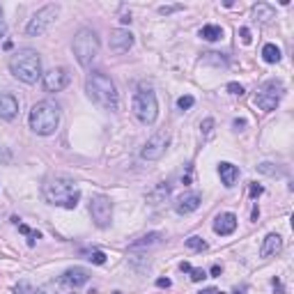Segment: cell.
Listing matches in <instances>:
<instances>
[{
    "instance_id": "obj_1",
    "label": "cell",
    "mask_w": 294,
    "mask_h": 294,
    "mask_svg": "<svg viewBox=\"0 0 294 294\" xmlns=\"http://www.w3.org/2000/svg\"><path fill=\"white\" fill-rule=\"evenodd\" d=\"M42 193L48 205L65 207V209H76L78 200H81V189L76 186V182L69 177H60V175L48 177L42 186Z\"/></svg>"
},
{
    "instance_id": "obj_2",
    "label": "cell",
    "mask_w": 294,
    "mask_h": 294,
    "mask_svg": "<svg viewBox=\"0 0 294 294\" xmlns=\"http://www.w3.org/2000/svg\"><path fill=\"white\" fill-rule=\"evenodd\" d=\"M85 92L95 104H99L106 111H117L120 106V95L113 83V78L104 71H90L85 78Z\"/></svg>"
},
{
    "instance_id": "obj_3",
    "label": "cell",
    "mask_w": 294,
    "mask_h": 294,
    "mask_svg": "<svg viewBox=\"0 0 294 294\" xmlns=\"http://www.w3.org/2000/svg\"><path fill=\"white\" fill-rule=\"evenodd\" d=\"M9 71L21 83L32 85V83H37L39 76H42V58H39V53L32 51V48H21V51H16L9 58Z\"/></svg>"
},
{
    "instance_id": "obj_4",
    "label": "cell",
    "mask_w": 294,
    "mask_h": 294,
    "mask_svg": "<svg viewBox=\"0 0 294 294\" xmlns=\"http://www.w3.org/2000/svg\"><path fill=\"white\" fill-rule=\"evenodd\" d=\"M30 129L37 136H51L56 134L58 124H60V108L53 101H37L30 111Z\"/></svg>"
},
{
    "instance_id": "obj_5",
    "label": "cell",
    "mask_w": 294,
    "mask_h": 294,
    "mask_svg": "<svg viewBox=\"0 0 294 294\" xmlns=\"http://www.w3.org/2000/svg\"><path fill=\"white\" fill-rule=\"evenodd\" d=\"M74 56L81 67H90L92 60L99 56V37L92 28H81L74 35Z\"/></svg>"
},
{
    "instance_id": "obj_6",
    "label": "cell",
    "mask_w": 294,
    "mask_h": 294,
    "mask_svg": "<svg viewBox=\"0 0 294 294\" xmlns=\"http://www.w3.org/2000/svg\"><path fill=\"white\" fill-rule=\"evenodd\" d=\"M131 111L138 117V122L143 124H154L156 115H159V104H156V95L150 90V87L140 85L138 92L134 95V104H131Z\"/></svg>"
},
{
    "instance_id": "obj_7",
    "label": "cell",
    "mask_w": 294,
    "mask_h": 294,
    "mask_svg": "<svg viewBox=\"0 0 294 294\" xmlns=\"http://www.w3.org/2000/svg\"><path fill=\"white\" fill-rule=\"evenodd\" d=\"M285 97V85H283L281 81H267L262 83V85L258 87L255 92V106L260 111L264 113H271L278 108V104H281V99Z\"/></svg>"
},
{
    "instance_id": "obj_8",
    "label": "cell",
    "mask_w": 294,
    "mask_h": 294,
    "mask_svg": "<svg viewBox=\"0 0 294 294\" xmlns=\"http://www.w3.org/2000/svg\"><path fill=\"white\" fill-rule=\"evenodd\" d=\"M58 14H60V7H58V5H44V7L35 14V16L30 19V23H28L26 32H28L30 37L44 35V32H46L48 28H51L53 23H56Z\"/></svg>"
},
{
    "instance_id": "obj_9",
    "label": "cell",
    "mask_w": 294,
    "mask_h": 294,
    "mask_svg": "<svg viewBox=\"0 0 294 294\" xmlns=\"http://www.w3.org/2000/svg\"><path fill=\"white\" fill-rule=\"evenodd\" d=\"M170 143V134L168 131H156V134H152L150 138H147V143L143 145V150H140V156H143L145 161H159L161 156L166 154V147Z\"/></svg>"
},
{
    "instance_id": "obj_10",
    "label": "cell",
    "mask_w": 294,
    "mask_h": 294,
    "mask_svg": "<svg viewBox=\"0 0 294 294\" xmlns=\"http://www.w3.org/2000/svg\"><path fill=\"white\" fill-rule=\"evenodd\" d=\"M90 216L97 228H108L113 220V203L106 195H95L90 200Z\"/></svg>"
},
{
    "instance_id": "obj_11",
    "label": "cell",
    "mask_w": 294,
    "mask_h": 294,
    "mask_svg": "<svg viewBox=\"0 0 294 294\" xmlns=\"http://www.w3.org/2000/svg\"><path fill=\"white\" fill-rule=\"evenodd\" d=\"M69 85V74H67L65 67H56V69L44 74V87L46 92H60Z\"/></svg>"
},
{
    "instance_id": "obj_12",
    "label": "cell",
    "mask_w": 294,
    "mask_h": 294,
    "mask_svg": "<svg viewBox=\"0 0 294 294\" xmlns=\"http://www.w3.org/2000/svg\"><path fill=\"white\" fill-rule=\"evenodd\" d=\"M111 51L113 53H126L131 46H134V35H131L129 30H122V28H117V30L111 32Z\"/></svg>"
},
{
    "instance_id": "obj_13",
    "label": "cell",
    "mask_w": 294,
    "mask_h": 294,
    "mask_svg": "<svg viewBox=\"0 0 294 294\" xmlns=\"http://www.w3.org/2000/svg\"><path fill=\"white\" fill-rule=\"evenodd\" d=\"M87 281H90V273L83 267H71L60 276V285H67V287H81Z\"/></svg>"
},
{
    "instance_id": "obj_14",
    "label": "cell",
    "mask_w": 294,
    "mask_h": 294,
    "mask_svg": "<svg viewBox=\"0 0 294 294\" xmlns=\"http://www.w3.org/2000/svg\"><path fill=\"white\" fill-rule=\"evenodd\" d=\"M237 230V216L232 212H223L214 218V232L220 234V237H228Z\"/></svg>"
},
{
    "instance_id": "obj_15",
    "label": "cell",
    "mask_w": 294,
    "mask_h": 294,
    "mask_svg": "<svg viewBox=\"0 0 294 294\" xmlns=\"http://www.w3.org/2000/svg\"><path fill=\"white\" fill-rule=\"evenodd\" d=\"M200 193H195V191H191V193H184L179 195L177 200H175V212L177 214H191L195 212V209L200 207Z\"/></svg>"
},
{
    "instance_id": "obj_16",
    "label": "cell",
    "mask_w": 294,
    "mask_h": 294,
    "mask_svg": "<svg viewBox=\"0 0 294 294\" xmlns=\"http://www.w3.org/2000/svg\"><path fill=\"white\" fill-rule=\"evenodd\" d=\"M281 251H283V237H281V234H276V232L267 234L264 242H262V246H260V255H262V258H273V255H278Z\"/></svg>"
},
{
    "instance_id": "obj_17",
    "label": "cell",
    "mask_w": 294,
    "mask_h": 294,
    "mask_svg": "<svg viewBox=\"0 0 294 294\" xmlns=\"http://www.w3.org/2000/svg\"><path fill=\"white\" fill-rule=\"evenodd\" d=\"M19 113V101L14 95H9V92H0V117H5V120H14Z\"/></svg>"
},
{
    "instance_id": "obj_18",
    "label": "cell",
    "mask_w": 294,
    "mask_h": 294,
    "mask_svg": "<svg viewBox=\"0 0 294 294\" xmlns=\"http://www.w3.org/2000/svg\"><path fill=\"white\" fill-rule=\"evenodd\" d=\"M218 175H220V182H223L225 186H234L239 179V168L232 163H228V161H223V163H218Z\"/></svg>"
},
{
    "instance_id": "obj_19",
    "label": "cell",
    "mask_w": 294,
    "mask_h": 294,
    "mask_svg": "<svg viewBox=\"0 0 294 294\" xmlns=\"http://www.w3.org/2000/svg\"><path fill=\"white\" fill-rule=\"evenodd\" d=\"M253 16H255L260 23H269L273 16H276V9L267 3H258L255 7H253Z\"/></svg>"
},
{
    "instance_id": "obj_20",
    "label": "cell",
    "mask_w": 294,
    "mask_h": 294,
    "mask_svg": "<svg viewBox=\"0 0 294 294\" xmlns=\"http://www.w3.org/2000/svg\"><path fill=\"white\" fill-rule=\"evenodd\" d=\"M262 60L269 62V65H276V62H281V48H278L276 44H264Z\"/></svg>"
},
{
    "instance_id": "obj_21",
    "label": "cell",
    "mask_w": 294,
    "mask_h": 294,
    "mask_svg": "<svg viewBox=\"0 0 294 294\" xmlns=\"http://www.w3.org/2000/svg\"><path fill=\"white\" fill-rule=\"evenodd\" d=\"M200 37L207 39V42H218V39L223 37V28L220 26H205L203 30H200Z\"/></svg>"
},
{
    "instance_id": "obj_22",
    "label": "cell",
    "mask_w": 294,
    "mask_h": 294,
    "mask_svg": "<svg viewBox=\"0 0 294 294\" xmlns=\"http://www.w3.org/2000/svg\"><path fill=\"white\" fill-rule=\"evenodd\" d=\"M159 239H161V234H159V232H150V234H145V237H140L138 242H134V244H131V248L154 246V244H159Z\"/></svg>"
},
{
    "instance_id": "obj_23",
    "label": "cell",
    "mask_w": 294,
    "mask_h": 294,
    "mask_svg": "<svg viewBox=\"0 0 294 294\" xmlns=\"http://www.w3.org/2000/svg\"><path fill=\"white\" fill-rule=\"evenodd\" d=\"M16 225H19V232L28 237V244H30V246H35V239H42V232H37V230H30L23 223H16Z\"/></svg>"
},
{
    "instance_id": "obj_24",
    "label": "cell",
    "mask_w": 294,
    "mask_h": 294,
    "mask_svg": "<svg viewBox=\"0 0 294 294\" xmlns=\"http://www.w3.org/2000/svg\"><path fill=\"white\" fill-rule=\"evenodd\" d=\"M186 246H189L191 251H207V242H203L200 237H189L186 239Z\"/></svg>"
},
{
    "instance_id": "obj_25",
    "label": "cell",
    "mask_w": 294,
    "mask_h": 294,
    "mask_svg": "<svg viewBox=\"0 0 294 294\" xmlns=\"http://www.w3.org/2000/svg\"><path fill=\"white\" fill-rule=\"evenodd\" d=\"M85 255L92 264H104L106 262V253H101V251H90V253H85Z\"/></svg>"
},
{
    "instance_id": "obj_26",
    "label": "cell",
    "mask_w": 294,
    "mask_h": 294,
    "mask_svg": "<svg viewBox=\"0 0 294 294\" xmlns=\"http://www.w3.org/2000/svg\"><path fill=\"white\" fill-rule=\"evenodd\" d=\"M193 104H195V99H193L191 95H184V97H179V99H177V106H179L182 111H189Z\"/></svg>"
},
{
    "instance_id": "obj_27",
    "label": "cell",
    "mask_w": 294,
    "mask_h": 294,
    "mask_svg": "<svg viewBox=\"0 0 294 294\" xmlns=\"http://www.w3.org/2000/svg\"><path fill=\"white\" fill-rule=\"evenodd\" d=\"M191 281H193V283H200V281H205V278H207V273H205L203 271V269H193V267H191Z\"/></svg>"
},
{
    "instance_id": "obj_28",
    "label": "cell",
    "mask_w": 294,
    "mask_h": 294,
    "mask_svg": "<svg viewBox=\"0 0 294 294\" xmlns=\"http://www.w3.org/2000/svg\"><path fill=\"white\" fill-rule=\"evenodd\" d=\"M228 92H230V95H239V97H242L244 95V87L239 85V83H228Z\"/></svg>"
},
{
    "instance_id": "obj_29",
    "label": "cell",
    "mask_w": 294,
    "mask_h": 294,
    "mask_svg": "<svg viewBox=\"0 0 294 294\" xmlns=\"http://www.w3.org/2000/svg\"><path fill=\"white\" fill-rule=\"evenodd\" d=\"M177 9H182V5H170V7H159V14H173V12H177Z\"/></svg>"
},
{
    "instance_id": "obj_30",
    "label": "cell",
    "mask_w": 294,
    "mask_h": 294,
    "mask_svg": "<svg viewBox=\"0 0 294 294\" xmlns=\"http://www.w3.org/2000/svg\"><path fill=\"white\" fill-rule=\"evenodd\" d=\"M239 35H242V42L244 44H251V30H248V28H242V30H239Z\"/></svg>"
},
{
    "instance_id": "obj_31",
    "label": "cell",
    "mask_w": 294,
    "mask_h": 294,
    "mask_svg": "<svg viewBox=\"0 0 294 294\" xmlns=\"http://www.w3.org/2000/svg\"><path fill=\"white\" fill-rule=\"evenodd\" d=\"M262 191H264L262 186H258V184H251V198H258V195L262 193Z\"/></svg>"
},
{
    "instance_id": "obj_32",
    "label": "cell",
    "mask_w": 294,
    "mask_h": 294,
    "mask_svg": "<svg viewBox=\"0 0 294 294\" xmlns=\"http://www.w3.org/2000/svg\"><path fill=\"white\" fill-rule=\"evenodd\" d=\"M212 126H214V120H205L203 122V131H205V134H209V131H212Z\"/></svg>"
},
{
    "instance_id": "obj_33",
    "label": "cell",
    "mask_w": 294,
    "mask_h": 294,
    "mask_svg": "<svg viewBox=\"0 0 294 294\" xmlns=\"http://www.w3.org/2000/svg\"><path fill=\"white\" fill-rule=\"evenodd\" d=\"M273 290H276L278 294H285V290H283V285H281V281H278V278H273Z\"/></svg>"
},
{
    "instance_id": "obj_34",
    "label": "cell",
    "mask_w": 294,
    "mask_h": 294,
    "mask_svg": "<svg viewBox=\"0 0 294 294\" xmlns=\"http://www.w3.org/2000/svg\"><path fill=\"white\" fill-rule=\"evenodd\" d=\"M7 32V26H5V19H3V12H0V37H5Z\"/></svg>"
},
{
    "instance_id": "obj_35",
    "label": "cell",
    "mask_w": 294,
    "mask_h": 294,
    "mask_svg": "<svg viewBox=\"0 0 294 294\" xmlns=\"http://www.w3.org/2000/svg\"><path fill=\"white\" fill-rule=\"evenodd\" d=\"M156 287H170V281L168 278H159V281H156Z\"/></svg>"
},
{
    "instance_id": "obj_36",
    "label": "cell",
    "mask_w": 294,
    "mask_h": 294,
    "mask_svg": "<svg viewBox=\"0 0 294 294\" xmlns=\"http://www.w3.org/2000/svg\"><path fill=\"white\" fill-rule=\"evenodd\" d=\"M200 294H223L220 290H216V287H207V290H203Z\"/></svg>"
},
{
    "instance_id": "obj_37",
    "label": "cell",
    "mask_w": 294,
    "mask_h": 294,
    "mask_svg": "<svg viewBox=\"0 0 294 294\" xmlns=\"http://www.w3.org/2000/svg\"><path fill=\"white\" fill-rule=\"evenodd\" d=\"M244 126H246V122H244V120H234V129H237V131H242Z\"/></svg>"
},
{
    "instance_id": "obj_38",
    "label": "cell",
    "mask_w": 294,
    "mask_h": 294,
    "mask_svg": "<svg viewBox=\"0 0 294 294\" xmlns=\"http://www.w3.org/2000/svg\"><path fill=\"white\" fill-rule=\"evenodd\" d=\"M179 269H182V271H186V273H189V271H191V264H189V262H182V264H179Z\"/></svg>"
},
{
    "instance_id": "obj_39",
    "label": "cell",
    "mask_w": 294,
    "mask_h": 294,
    "mask_svg": "<svg viewBox=\"0 0 294 294\" xmlns=\"http://www.w3.org/2000/svg\"><path fill=\"white\" fill-rule=\"evenodd\" d=\"M212 276H220V267H218V264H214V267H212Z\"/></svg>"
},
{
    "instance_id": "obj_40",
    "label": "cell",
    "mask_w": 294,
    "mask_h": 294,
    "mask_svg": "<svg viewBox=\"0 0 294 294\" xmlns=\"http://www.w3.org/2000/svg\"><path fill=\"white\" fill-rule=\"evenodd\" d=\"M120 21H122V23H131V16H129V14H124V16H122Z\"/></svg>"
}]
</instances>
